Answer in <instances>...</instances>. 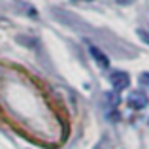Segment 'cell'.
I'll list each match as a JSON object with an SVG mask.
<instances>
[{"instance_id": "obj_3", "label": "cell", "mask_w": 149, "mask_h": 149, "mask_svg": "<svg viewBox=\"0 0 149 149\" xmlns=\"http://www.w3.org/2000/svg\"><path fill=\"white\" fill-rule=\"evenodd\" d=\"M91 55L95 57V61L98 62V64L102 66V68H108V66H109V58L106 57V55L102 53V51H100L98 47H95V45H91Z\"/></svg>"}, {"instance_id": "obj_1", "label": "cell", "mask_w": 149, "mask_h": 149, "mask_svg": "<svg viewBox=\"0 0 149 149\" xmlns=\"http://www.w3.org/2000/svg\"><path fill=\"white\" fill-rule=\"evenodd\" d=\"M127 102H128V106H130L132 109H143L149 104V98H147V95L143 91H132L130 95H128Z\"/></svg>"}, {"instance_id": "obj_4", "label": "cell", "mask_w": 149, "mask_h": 149, "mask_svg": "<svg viewBox=\"0 0 149 149\" xmlns=\"http://www.w3.org/2000/svg\"><path fill=\"white\" fill-rule=\"evenodd\" d=\"M138 34H140V38H143L146 42H149V34H146L143 30H138Z\"/></svg>"}, {"instance_id": "obj_2", "label": "cell", "mask_w": 149, "mask_h": 149, "mask_svg": "<svg viewBox=\"0 0 149 149\" xmlns=\"http://www.w3.org/2000/svg\"><path fill=\"white\" fill-rule=\"evenodd\" d=\"M109 81H111L115 91H123V89H127L130 85V76L127 72H113L109 76Z\"/></svg>"}, {"instance_id": "obj_5", "label": "cell", "mask_w": 149, "mask_h": 149, "mask_svg": "<svg viewBox=\"0 0 149 149\" xmlns=\"http://www.w3.org/2000/svg\"><path fill=\"white\" fill-rule=\"evenodd\" d=\"M119 4H128V2H132V0H117Z\"/></svg>"}]
</instances>
